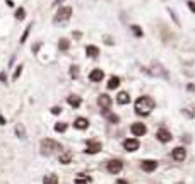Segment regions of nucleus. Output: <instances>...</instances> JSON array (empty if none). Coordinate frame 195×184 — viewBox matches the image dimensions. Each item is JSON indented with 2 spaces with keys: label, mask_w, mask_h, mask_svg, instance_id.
I'll use <instances>...</instances> for the list:
<instances>
[{
  "label": "nucleus",
  "mask_w": 195,
  "mask_h": 184,
  "mask_svg": "<svg viewBox=\"0 0 195 184\" xmlns=\"http://www.w3.org/2000/svg\"><path fill=\"white\" fill-rule=\"evenodd\" d=\"M185 113H187L188 116H194V111H192V109H187V111H185Z\"/></svg>",
  "instance_id": "obj_33"
},
{
  "label": "nucleus",
  "mask_w": 195,
  "mask_h": 184,
  "mask_svg": "<svg viewBox=\"0 0 195 184\" xmlns=\"http://www.w3.org/2000/svg\"><path fill=\"white\" fill-rule=\"evenodd\" d=\"M154 108V101L149 97V95H142L135 101V113L140 116H147Z\"/></svg>",
  "instance_id": "obj_1"
},
{
  "label": "nucleus",
  "mask_w": 195,
  "mask_h": 184,
  "mask_svg": "<svg viewBox=\"0 0 195 184\" xmlns=\"http://www.w3.org/2000/svg\"><path fill=\"white\" fill-rule=\"evenodd\" d=\"M108 119H110V123H118V116H117V114H110Z\"/></svg>",
  "instance_id": "obj_29"
},
{
  "label": "nucleus",
  "mask_w": 195,
  "mask_h": 184,
  "mask_svg": "<svg viewBox=\"0 0 195 184\" xmlns=\"http://www.w3.org/2000/svg\"><path fill=\"white\" fill-rule=\"evenodd\" d=\"M132 31L135 36H142V29H140L139 26H132Z\"/></svg>",
  "instance_id": "obj_28"
},
{
  "label": "nucleus",
  "mask_w": 195,
  "mask_h": 184,
  "mask_svg": "<svg viewBox=\"0 0 195 184\" xmlns=\"http://www.w3.org/2000/svg\"><path fill=\"white\" fill-rule=\"evenodd\" d=\"M70 75H72V79H77V77H79V67H77V65H72V67H70Z\"/></svg>",
  "instance_id": "obj_25"
},
{
  "label": "nucleus",
  "mask_w": 195,
  "mask_h": 184,
  "mask_svg": "<svg viewBox=\"0 0 195 184\" xmlns=\"http://www.w3.org/2000/svg\"><path fill=\"white\" fill-rule=\"evenodd\" d=\"M51 113H55V114H60V108H53V109H51Z\"/></svg>",
  "instance_id": "obj_31"
},
{
  "label": "nucleus",
  "mask_w": 195,
  "mask_h": 184,
  "mask_svg": "<svg viewBox=\"0 0 195 184\" xmlns=\"http://www.w3.org/2000/svg\"><path fill=\"white\" fill-rule=\"evenodd\" d=\"M101 150V143L99 142H87V148H86V153H98Z\"/></svg>",
  "instance_id": "obj_10"
},
{
  "label": "nucleus",
  "mask_w": 195,
  "mask_h": 184,
  "mask_svg": "<svg viewBox=\"0 0 195 184\" xmlns=\"http://www.w3.org/2000/svg\"><path fill=\"white\" fill-rule=\"evenodd\" d=\"M140 167H142V170H146V172H152L158 167V162L156 160H142Z\"/></svg>",
  "instance_id": "obj_9"
},
{
  "label": "nucleus",
  "mask_w": 195,
  "mask_h": 184,
  "mask_svg": "<svg viewBox=\"0 0 195 184\" xmlns=\"http://www.w3.org/2000/svg\"><path fill=\"white\" fill-rule=\"evenodd\" d=\"M86 53H87V56H91V58H96L98 55H99V48L94 46V44H89V46L86 48Z\"/></svg>",
  "instance_id": "obj_15"
},
{
  "label": "nucleus",
  "mask_w": 195,
  "mask_h": 184,
  "mask_svg": "<svg viewBox=\"0 0 195 184\" xmlns=\"http://www.w3.org/2000/svg\"><path fill=\"white\" fill-rule=\"evenodd\" d=\"M171 157H173L174 160H183L185 157H187V152H185V148L183 147H176V148H173V152H171Z\"/></svg>",
  "instance_id": "obj_8"
},
{
  "label": "nucleus",
  "mask_w": 195,
  "mask_h": 184,
  "mask_svg": "<svg viewBox=\"0 0 195 184\" xmlns=\"http://www.w3.org/2000/svg\"><path fill=\"white\" fill-rule=\"evenodd\" d=\"M67 102H69V104H70L74 109H77L79 106H81V102H82V101H81V97H79V95L72 94V95H69V97H67Z\"/></svg>",
  "instance_id": "obj_13"
},
{
  "label": "nucleus",
  "mask_w": 195,
  "mask_h": 184,
  "mask_svg": "<svg viewBox=\"0 0 195 184\" xmlns=\"http://www.w3.org/2000/svg\"><path fill=\"white\" fill-rule=\"evenodd\" d=\"M58 160H60V164H70V160H72V157H70V153H63V155L60 157Z\"/></svg>",
  "instance_id": "obj_23"
},
{
  "label": "nucleus",
  "mask_w": 195,
  "mask_h": 184,
  "mask_svg": "<svg viewBox=\"0 0 195 184\" xmlns=\"http://www.w3.org/2000/svg\"><path fill=\"white\" fill-rule=\"evenodd\" d=\"M65 129H67V123H56L55 124V131H58V133H62Z\"/></svg>",
  "instance_id": "obj_24"
},
{
  "label": "nucleus",
  "mask_w": 195,
  "mask_h": 184,
  "mask_svg": "<svg viewBox=\"0 0 195 184\" xmlns=\"http://www.w3.org/2000/svg\"><path fill=\"white\" fill-rule=\"evenodd\" d=\"M15 135L19 136L21 140L26 138V128H24V124H22V123H17V124H15Z\"/></svg>",
  "instance_id": "obj_16"
},
{
  "label": "nucleus",
  "mask_w": 195,
  "mask_h": 184,
  "mask_svg": "<svg viewBox=\"0 0 195 184\" xmlns=\"http://www.w3.org/2000/svg\"><path fill=\"white\" fill-rule=\"evenodd\" d=\"M122 167H123V164L120 160H110L108 162V172H111V174H118Z\"/></svg>",
  "instance_id": "obj_6"
},
{
  "label": "nucleus",
  "mask_w": 195,
  "mask_h": 184,
  "mask_svg": "<svg viewBox=\"0 0 195 184\" xmlns=\"http://www.w3.org/2000/svg\"><path fill=\"white\" fill-rule=\"evenodd\" d=\"M130 131H132V135L135 136H142L147 133V128L144 123H133L132 126H130Z\"/></svg>",
  "instance_id": "obj_4"
},
{
  "label": "nucleus",
  "mask_w": 195,
  "mask_h": 184,
  "mask_svg": "<svg viewBox=\"0 0 195 184\" xmlns=\"http://www.w3.org/2000/svg\"><path fill=\"white\" fill-rule=\"evenodd\" d=\"M60 148H62V145L58 142H55V140H51V138H45L41 142V152L45 155H50V153H53V152H56Z\"/></svg>",
  "instance_id": "obj_2"
},
{
  "label": "nucleus",
  "mask_w": 195,
  "mask_h": 184,
  "mask_svg": "<svg viewBox=\"0 0 195 184\" xmlns=\"http://www.w3.org/2000/svg\"><path fill=\"white\" fill-rule=\"evenodd\" d=\"M0 124H5V119H4V116H0Z\"/></svg>",
  "instance_id": "obj_34"
},
{
  "label": "nucleus",
  "mask_w": 195,
  "mask_h": 184,
  "mask_svg": "<svg viewBox=\"0 0 195 184\" xmlns=\"http://www.w3.org/2000/svg\"><path fill=\"white\" fill-rule=\"evenodd\" d=\"M58 48H60V51H67L70 48V41L65 39V38H62V39L58 41Z\"/></svg>",
  "instance_id": "obj_18"
},
{
  "label": "nucleus",
  "mask_w": 195,
  "mask_h": 184,
  "mask_svg": "<svg viewBox=\"0 0 195 184\" xmlns=\"http://www.w3.org/2000/svg\"><path fill=\"white\" fill-rule=\"evenodd\" d=\"M74 126H76L77 129H86L89 126V121H87L86 118H77L76 121H74Z\"/></svg>",
  "instance_id": "obj_14"
},
{
  "label": "nucleus",
  "mask_w": 195,
  "mask_h": 184,
  "mask_svg": "<svg viewBox=\"0 0 195 184\" xmlns=\"http://www.w3.org/2000/svg\"><path fill=\"white\" fill-rule=\"evenodd\" d=\"M103 77H105L103 70L96 68V70H92V72L89 73V80H92V82H101V80H103Z\"/></svg>",
  "instance_id": "obj_12"
},
{
  "label": "nucleus",
  "mask_w": 195,
  "mask_h": 184,
  "mask_svg": "<svg viewBox=\"0 0 195 184\" xmlns=\"http://www.w3.org/2000/svg\"><path fill=\"white\" fill-rule=\"evenodd\" d=\"M21 73H22V65H19V67L15 68L14 75H12V80H17V79H19V77H21Z\"/></svg>",
  "instance_id": "obj_26"
},
{
  "label": "nucleus",
  "mask_w": 195,
  "mask_h": 184,
  "mask_svg": "<svg viewBox=\"0 0 195 184\" xmlns=\"http://www.w3.org/2000/svg\"><path fill=\"white\" fill-rule=\"evenodd\" d=\"M117 102H118V104H128V102H130V95L127 94V92H120V94L117 95Z\"/></svg>",
  "instance_id": "obj_17"
},
{
  "label": "nucleus",
  "mask_w": 195,
  "mask_h": 184,
  "mask_svg": "<svg viewBox=\"0 0 195 184\" xmlns=\"http://www.w3.org/2000/svg\"><path fill=\"white\" fill-rule=\"evenodd\" d=\"M188 7H190V9L195 12V4H194V2H188Z\"/></svg>",
  "instance_id": "obj_32"
},
{
  "label": "nucleus",
  "mask_w": 195,
  "mask_h": 184,
  "mask_svg": "<svg viewBox=\"0 0 195 184\" xmlns=\"http://www.w3.org/2000/svg\"><path fill=\"white\" fill-rule=\"evenodd\" d=\"M43 183L45 184H55V183H58V177L56 176H46L43 179Z\"/></svg>",
  "instance_id": "obj_22"
},
{
  "label": "nucleus",
  "mask_w": 195,
  "mask_h": 184,
  "mask_svg": "<svg viewBox=\"0 0 195 184\" xmlns=\"http://www.w3.org/2000/svg\"><path fill=\"white\" fill-rule=\"evenodd\" d=\"M139 147H140V143H139V140H135V138H128V140L123 142V148H125L127 152H135Z\"/></svg>",
  "instance_id": "obj_5"
},
{
  "label": "nucleus",
  "mask_w": 195,
  "mask_h": 184,
  "mask_svg": "<svg viewBox=\"0 0 195 184\" xmlns=\"http://www.w3.org/2000/svg\"><path fill=\"white\" fill-rule=\"evenodd\" d=\"M98 104H99L103 109H108L110 106H111V97H110L108 94H101L99 97H98Z\"/></svg>",
  "instance_id": "obj_7"
},
{
  "label": "nucleus",
  "mask_w": 195,
  "mask_h": 184,
  "mask_svg": "<svg viewBox=\"0 0 195 184\" xmlns=\"http://www.w3.org/2000/svg\"><path fill=\"white\" fill-rule=\"evenodd\" d=\"M24 17H26V10H24L22 7H19V9L15 10V19H17V20H22Z\"/></svg>",
  "instance_id": "obj_20"
},
{
  "label": "nucleus",
  "mask_w": 195,
  "mask_h": 184,
  "mask_svg": "<svg viewBox=\"0 0 195 184\" xmlns=\"http://www.w3.org/2000/svg\"><path fill=\"white\" fill-rule=\"evenodd\" d=\"M158 140H159V142H163V143H166V142H169V140H171V133H169V131H168V129H164V128H161L159 131H158Z\"/></svg>",
  "instance_id": "obj_11"
},
{
  "label": "nucleus",
  "mask_w": 195,
  "mask_h": 184,
  "mask_svg": "<svg viewBox=\"0 0 195 184\" xmlns=\"http://www.w3.org/2000/svg\"><path fill=\"white\" fill-rule=\"evenodd\" d=\"M70 15H72V9H70V7H60L58 12L55 14V17H53V22H55V24L67 22V20L70 19Z\"/></svg>",
  "instance_id": "obj_3"
},
{
  "label": "nucleus",
  "mask_w": 195,
  "mask_h": 184,
  "mask_svg": "<svg viewBox=\"0 0 195 184\" xmlns=\"http://www.w3.org/2000/svg\"><path fill=\"white\" fill-rule=\"evenodd\" d=\"M92 179L91 177H87L86 174H79V176L76 177V183H91Z\"/></svg>",
  "instance_id": "obj_21"
},
{
  "label": "nucleus",
  "mask_w": 195,
  "mask_h": 184,
  "mask_svg": "<svg viewBox=\"0 0 195 184\" xmlns=\"http://www.w3.org/2000/svg\"><path fill=\"white\" fill-rule=\"evenodd\" d=\"M29 31H31V26H28V27H26V31L22 33V36H21V43H24V41L28 39V36H29Z\"/></svg>",
  "instance_id": "obj_27"
},
{
  "label": "nucleus",
  "mask_w": 195,
  "mask_h": 184,
  "mask_svg": "<svg viewBox=\"0 0 195 184\" xmlns=\"http://www.w3.org/2000/svg\"><path fill=\"white\" fill-rule=\"evenodd\" d=\"M0 82H2V84H5V82H7V77H5L4 72H0Z\"/></svg>",
  "instance_id": "obj_30"
},
{
  "label": "nucleus",
  "mask_w": 195,
  "mask_h": 184,
  "mask_svg": "<svg viewBox=\"0 0 195 184\" xmlns=\"http://www.w3.org/2000/svg\"><path fill=\"white\" fill-rule=\"evenodd\" d=\"M120 85V79L118 77H111L110 80H108V89H117Z\"/></svg>",
  "instance_id": "obj_19"
}]
</instances>
